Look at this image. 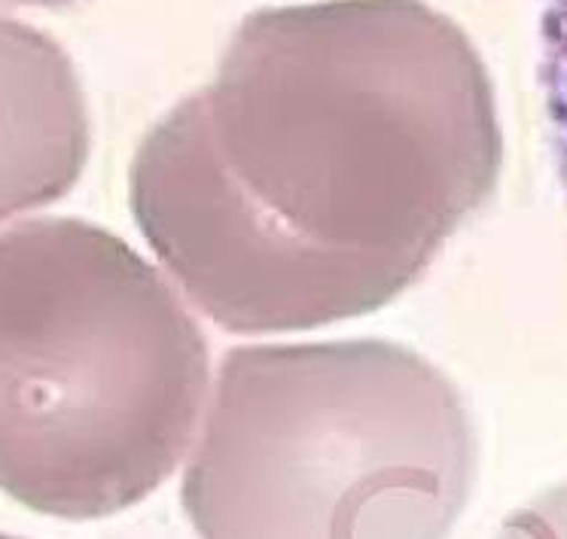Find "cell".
I'll return each mask as SVG.
<instances>
[{"label": "cell", "instance_id": "1", "mask_svg": "<svg viewBox=\"0 0 567 539\" xmlns=\"http://www.w3.org/2000/svg\"><path fill=\"white\" fill-rule=\"evenodd\" d=\"M494 89L424 0L257 10L153 125L128 205L186 299L235 335L318 330L419 281L492 198Z\"/></svg>", "mask_w": 567, "mask_h": 539}, {"label": "cell", "instance_id": "2", "mask_svg": "<svg viewBox=\"0 0 567 539\" xmlns=\"http://www.w3.org/2000/svg\"><path fill=\"white\" fill-rule=\"evenodd\" d=\"M208 339L120 235L76 217L0 235V490L68 521L147 500L186 452Z\"/></svg>", "mask_w": 567, "mask_h": 539}, {"label": "cell", "instance_id": "3", "mask_svg": "<svg viewBox=\"0 0 567 539\" xmlns=\"http://www.w3.org/2000/svg\"><path fill=\"white\" fill-rule=\"evenodd\" d=\"M476 478L467 405L382 339L223 356L181 502L202 539H445Z\"/></svg>", "mask_w": 567, "mask_h": 539}, {"label": "cell", "instance_id": "4", "mask_svg": "<svg viewBox=\"0 0 567 539\" xmlns=\"http://www.w3.org/2000/svg\"><path fill=\"white\" fill-rule=\"evenodd\" d=\"M89 147L86 95L68 52L0 15V222L68 196Z\"/></svg>", "mask_w": 567, "mask_h": 539}, {"label": "cell", "instance_id": "5", "mask_svg": "<svg viewBox=\"0 0 567 539\" xmlns=\"http://www.w3.org/2000/svg\"><path fill=\"white\" fill-rule=\"evenodd\" d=\"M540 89L558 177L567 196V0H546L540 22Z\"/></svg>", "mask_w": 567, "mask_h": 539}, {"label": "cell", "instance_id": "6", "mask_svg": "<svg viewBox=\"0 0 567 539\" xmlns=\"http://www.w3.org/2000/svg\"><path fill=\"white\" fill-rule=\"evenodd\" d=\"M494 539H567V481L516 509Z\"/></svg>", "mask_w": 567, "mask_h": 539}, {"label": "cell", "instance_id": "7", "mask_svg": "<svg viewBox=\"0 0 567 539\" xmlns=\"http://www.w3.org/2000/svg\"><path fill=\"white\" fill-rule=\"evenodd\" d=\"M0 3H13V7H50V10H64V7H76L86 0H0Z\"/></svg>", "mask_w": 567, "mask_h": 539}, {"label": "cell", "instance_id": "8", "mask_svg": "<svg viewBox=\"0 0 567 539\" xmlns=\"http://www.w3.org/2000/svg\"><path fill=\"white\" fill-rule=\"evenodd\" d=\"M0 539H19V537H7V533H0Z\"/></svg>", "mask_w": 567, "mask_h": 539}]
</instances>
